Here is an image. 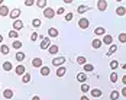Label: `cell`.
Wrapping results in <instances>:
<instances>
[{
    "instance_id": "6da1fadb",
    "label": "cell",
    "mask_w": 126,
    "mask_h": 100,
    "mask_svg": "<svg viewBox=\"0 0 126 100\" xmlns=\"http://www.w3.org/2000/svg\"><path fill=\"white\" fill-rule=\"evenodd\" d=\"M63 64H65V57H57L52 60V65L54 67H61Z\"/></svg>"
},
{
    "instance_id": "7a4b0ae2",
    "label": "cell",
    "mask_w": 126,
    "mask_h": 100,
    "mask_svg": "<svg viewBox=\"0 0 126 100\" xmlns=\"http://www.w3.org/2000/svg\"><path fill=\"white\" fill-rule=\"evenodd\" d=\"M78 26H80L81 29H88V26H90V20H88L87 17H81V19L78 20Z\"/></svg>"
},
{
    "instance_id": "3957f363",
    "label": "cell",
    "mask_w": 126,
    "mask_h": 100,
    "mask_svg": "<svg viewBox=\"0 0 126 100\" xmlns=\"http://www.w3.org/2000/svg\"><path fill=\"white\" fill-rule=\"evenodd\" d=\"M44 16H45L47 19H52V17L55 16L54 9H51V7H45V9H44Z\"/></svg>"
},
{
    "instance_id": "277c9868",
    "label": "cell",
    "mask_w": 126,
    "mask_h": 100,
    "mask_svg": "<svg viewBox=\"0 0 126 100\" xmlns=\"http://www.w3.org/2000/svg\"><path fill=\"white\" fill-rule=\"evenodd\" d=\"M20 9H17V7H16V9H12V10H10V13H9V16H10V17H12L13 20H16V19H19V16H20Z\"/></svg>"
},
{
    "instance_id": "5b68a950",
    "label": "cell",
    "mask_w": 126,
    "mask_h": 100,
    "mask_svg": "<svg viewBox=\"0 0 126 100\" xmlns=\"http://www.w3.org/2000/svg\"><path fill=\"white\" fill-rule=\"evenodd\" d=\"M51 47V39L49 38H44L41 41V50H48Z\"/></svg>"
},
{
    "instance_id": "8992f818",
    "label": "cell",
    "mask_w": 126,
    "mask_h": 100,
    "mask_svg": "<svg viewBox=\"0 0 126 100\" xmlns=\"http://www.w3.org/2000/svg\"><path fill=\"white\" fill-rule=\"evenodd\" d=\"M22 28H23V22H22L20 19H16V20L13 22V31L17 32V31H20Z\"/></svg>"
},
{
    "instance_id": "52a82bcc",
    "label": "cell",
    "mask_w": 126,
    "mask_h": 100,
    "mask_svg": "<svg viewBox=\"0 0 126 100\" xmlns=\"http://www.w3.org/2000/svg\"><path fill=\"white\" fill-rule=\"evenodd\" d=\"M58 35H60V32H58V29H57V28H49V29H48V38H57L58 36Z\"/></svg>"
},
{
    "instance_id": "ba28073f",
    "label": "cell",
    "mask_w": 126,
    "mask_h": 100,
    "mask_svg": "<svg viewBox=\"0 0 126 100\" xmlns=\"http://www.w3.org/2000/svg\"><path fill=\"white\" fill-rule=\"evenodd\" d=\"M97 9H99L100 12H104V10L107 9V1H106V0H99V1H97Z\"/></svg>"
},
{
    "instance_id": "9c48e42d",
    "label": "cell",
    "mask_w": 126,
    "mask_h": 100,
    "mask_svg": "<svg viewBox=\"0 0 126 100\" xmlns=\"http://www.w3.org/2000/svg\"><path fill=\"white\" fill-rule=\"evenodd\" d=\"M88 10H90V6H87V4H80V6L77 7V13H80V15L88 12Z\"/></svg>"
},
{
    "instance_id": "30bf717a",
    "label": "cell",
    "mask_w": 126,
    "mask_h": 100,
    "mask_svg": "<svg viewBox=\"0 0 126 100\" xmlns=\"http://www.w3.org/2000/svg\"><path fill=\"white\" fill-rule=\"evenodd\" d=\"M15 71H16V74H17V75H23V74L26 73V68H25V65L19 64V65L15 68Z\"/></svg>"
},
{
    "instance_id": "8fae6325",
    "label": "cell",
    "mask_w": 126,
    "mask_h": 100,
    "mask_svg": "<svg viewBox=\"0 0 126 100\" xmlns=\"http://www.w3.org/2000/svg\"><path fill=\"white\" fill-rule=\"evenodd\" d=\"M9 13H10V9L6 4H1L0 6V16H7Z\"/></svg>"
},
{
    "instance_id": "7c38bea8",
    "label": "cell",
    "mask_w": 126,
    "mask_h": 100,
    "mask_svg": "<svg viewBox=\"0 0 126 100\" xmlns=\"http://www.w3.org/2000/svg\"><path fill=\"white\" fill-rule=\"evenodd\" d=\"M101 44L112 45V44H113V38H112V35H104V36H103V41H101Z\"/></svg>"
},
{
    "instance_id": "4fadbf2b",
    "label": "cell",
    "mask_w": 126,
    "mask_h": 100,
    "mask_svg": "<svg viewBox=\"0 0 126 100\" xmlns=\"http://www.w3.org/2000/svg\"><path fill=\"white\" fill-rule=\"evenodd\" d=\"M77 81H80L81 84L86 83V81H87V74H86V73H78V74H77Z\"/></svg>"
},
{
    "instance_id": "5bb4252c",
    "label": "cell",
    "mask_w": 126,
    "mask_h": 100,
    "mask_svg": "<svg viewBox=\"0 0 126 100\" xmlns=\"http://www.w3.org/2000/svg\"><path fill=\"white\" fill-rule=\"evenodd\" d=\"M83 70H84V73L87 74V73H93L94 71V65L93 64H84V67H83Z\"/></svg>"
},
{
    "instance_id": "9a60e30c",
    "label": "cell",
    "mask_w": 126,
    "mask_h": 100,
    "mask_svg": "<svg viewBox=\"0 0 126 100\" xmlns=\"http://www.w3.org/2000/svg\"><path fill=\"white\" fill-rule=\"evenodd\" d=\"M101 41L100 39H93V42H91V47L94 48V50H99V48H101Z\"/></svg>"
},
{
    "instance_id": "2e32d148",
    "label": "cell",
    "mask_w": 126,
    "mask_h": 100,
    "mask_svg": "<svg viewBox=\"0 0 126 100\" xmlns=\"http://www.w3.org/2000/svg\"><path fill=\"white\" fill-rule=\"evenodd\" d=\"M90 94H91L93 97H101V94H103V93H101L100 88H93V90L90 91Z\"/></svg>"
},
{
    "instance_id": "e0dca14e",
    "label": "cell",
    "mask_w": 126,
    "mask_h": 100,
    "mask_svg": "<svg viewBox=\"0 0 126 100\" xmlns=\"http://www.w3.org/2000/svg\"><path fill=\"white\" fill-rule=\"evenodd\" d=\"M65 73H67V68L61 65V67H58V70H57V77H64Z\"/></svg>"
},
{
    "instance_id": "ac0fdd59",
    "label": "cell",
    "mask_w": 126,
    "mask_h": 100,
    "mask_svg": "<svg viewBox=\"0 0 126 100\" xmlns=\"http://www.w3.org/2000/svg\"><path fill=\"white\" fill-rule=\"evenodd\" d=\"M32 65L36 67V68H41L42 67V58H33L32 60Z\"/></svg>"
},
{
    "instance_id": "d6986e66",
    "label": "cell",
    "mask_w": 126,
    "mask_h": 100,
    "mask_svg": "<svg viewBox=\"0 0 126 100\" xmlns=\"http://www.w3.org/2000/svg\"><path fill=\"white\" fill-rule=\"evenodd\" d=\"M3 97H4V99H12L13 97V91L10 90V88H6V90L3 91Z\"/></svg>"
},
{
    "instance_id": "ffe728a7",
    "label": "cell",
    "mask_w": 126,
    "mask_h": 100,
    "mask_svg": "<svg viewBox=\"0 0 126 100\" xmlns=\"http://www.w3.org/2000/svg\"><path fill=\"white\" fill-rule=\"evenodd\" d=\"M116 13H117V16H125V15H126L125 6H119V7L116 9Z\"/></svg>"
},
{
    "instance_id": "44dd1931",
    "label": "cell",
    "mask_w": 126,
    "mask_h": 100,
    "mask_svg": "<svg viewBox=\"0 0 126 100\" xmlns=\"http://www.w3.org/2000/svg\"><path fill=\"white\" fill-rule=\"evenodd\" d=\"M120 97V93L117 91V90H112V93H110V100H117Z\"/></svg>"
},
{
    "instance_id": "7402d4cb",
    "label": "cell",
    "mask_w": 126,
    "mask_h": 100,
    "mask_svg": "<svg viewBox=\"0 0 126 100\" xmlns=\"http://www.w3.org/2000/svg\"><path fill=\"white\" fill-rule=\"evenodd\" d=\"M15 58H16V61H17V63H22V61L25 60V54H23V52H20V51H17V54H16V57H15Z\"/></svg>"
},
{
    "instance_id": "603a6c76",
    "label": "cell",
    "mask_w": 126,
    "mask_h": 100,
    "mask_svg": "<svg viewBox=\"0 0 126 100\" xmlns=\"http://www.w3.org/2000/svg\"><path fill=\"white\" fill-rule=\"evenodd\" d=\"M49 73H51L49 67H45V65L41 67V75H49Z\"/></svg>"
},
{
    "instance_id": "cb8c5ba5",
    "label": "cell",
    "mask_w": 126,
    "mask_h": 100,
    "mask_svg": "<svg viewBox=\"0 0 126 100\" xmlns=\"http://www.w3.org/2000/svg\"><path fill=\"white\" fill-rule=\"evenodd\" d=\"M58 50H60V48H58L57 45H51L49 48H48V52H49L51 55H55V54L58 52Z\"/></svg>"
},
{
    "instance_id": "d4e9b609",
    "label": "cell",
    "mask_w": 126,
    "mask_h": 100,
    "mask_svg": "<svg viewBox=\"0 0 126 100\" xmlns=\"http://www.w3.org/2000/svg\"><path fill=\"white\" fill-rule=\"evenodd\" d=\"M0 52H1V54H4V55H9L10 48H9L7 45H1V47H0Z\"/></svg>"
},
{
    "instance_id": "484cf974",
    "label": "cell",
    "mask_w": 126,
    "mask_h": 100,
    "mask_svg": "<svg viewBox=\"0 0 126 100\" xmlns=\"http://www.w3.org/2000/svg\"><path fill=\"white\" fill-rule=\"evenodd\" d=\"M94 35H106V31H104V28H96L94 29Z\"/></svg>"
},
{
    "instance_id": "4316f807",
    "label": "cell",
    "mask_w": 126,
    "mask_h": 100,
    "mask_svg": "<svg viewBox=\"0 0 126 100\" xmlns=\"http://www.w3.org/2000/svg\"><path fill=\"white\" fill-rule=\"evenodd\" d=\"M12 68H13L12 63H9V61H6V63H3V70H4V71H10Z\"/></svg>"
},
{
    "instance_id": "83f0119b",
    "label": "cell",
    "mask_w": 126,
    "mask_h": 100,
    "mask_svg": "<svg viewBox=\"0 0 126 100\" xmlns=\"http://www.w3.org/2000/svg\"><path fill=\"white\" fill-rule=\"evenodd\" d=\"M31 25L33 26V28H39V26L42 25V22H41V19H38V17H35L33 20H32V23Z\"/></svg>"
},
{
    "instance_id": "f1b7e54d",
    "label": "cell",
    "mask_w": 126,
    "mask_h": 100,
    "mask_svg": "<svg viewBox=\"0 0 126 100\" xmlns=\"http://www.w3.org/2000/svg\"><path fill=\"white\" fill-rule=\"evenodd\" d=\"M116 51H117V47H116V45H113V44H112V45H109V51H107V55H112V54H114Z\"/></svg>"
},
{
    "instance_id": "f546056e",
    "label": "cell",
    "mask_w": 126,
    "mask_h": 100,
    "mask_svg": "<svg viewBox=\"0 0 126 100\" xmlns=\"http://www.w3.org/2000/svg\"><path fill=\"white\" fill-rule=\"evenodd\" d=\"M77 63L81 64V65H84V64H87V58L83 57V55H80V57H77Z\"/></svg>"
},
{
    "instance_id": "4dcf8cb0",
    "label": "cell",
    "mask_w": 126,
    "mask_h": 100,
    "mask_svg": "<svg viewBox=\"0 0 126 100\" xmlns=\"http://www.w3.org/2000/svg\"><path fill=\"white\" fill-rule=\"evenodd\" d=\"M36 6L41 7V9H45L47 7V0H38L36 1Z\"/></svg>"
},
{
    "instance_id": "1f68e13d",
    "label": "cell",
    "mask_w": 126,
    "mask_h": 100,
    "mask_svg": "<svg viewBox=\"0 0 126 100\" xmlns=\"http://www.w3.org/2000/svg\"><path fill=\"white\" fill-rule=\"evenodd\" d=\"M22 81H23L25 84H28V83L31 81V74H28V73H25V74L22 75Z\"/></svg>"
},
{
    "instance_id": "d6a6232c",
    "label": "cell",
    "mask_w": 126,
    "mask_h": 100,
    "mask_svg": "<svg viewBox=\"0 0 126 100\" xmlns=\"http://www.w3.org/2000/svg\"><path fill=\"white\" fill-rule=\"evenodd\" d=\"M12 47L15 50H20V48H22V42H20V41H13Z\"/></svg>"
},
{
    "instance_id": "836d02e7",
    "label": "cell",
    "mask_w": 126,
    "mask_h": 100,
    "mask_svg": "<svg viewBox=\"0 0 126 100\" xmlns=\"http://www.w3.org/2000/svg\"><path fill=\"white\" fill-rule=\"evenodd\" d=\"M7 36H9V38H13V39H16V38L19 36V32H16V31H10V32L7 33Z\"/></svg>"
},
{
    "instance_id": "e575fe53",
    "label": "cell",
    "mask_w": 126,
    "mask_h": 100,
    "mask_svg": "<svg viewBox=\"0 0 126 100\" xmlns=\"http://www.w3.org/2000/svg\"><path fill=\"white\" fill-rule=\"evenodd\" d=\"M88 90H90V86H88L87 83H83V84H81V91H83V93H87Z\"/></svg>"
},
{
    "instance_id": "d590c367",
    "label": "cell",
    "mask_w": 126,
    "mask_h": 100,
    "mask_svg": "<svg viewBox=\"0 0 126 100\" xmlns=\"http://www.w3.org/2000/svg\"><path fill=\"white\" fill-rule=\"evenodd\" d=\"M117 67H119V63H117L116 60H112V61H110V68H112V70H116Z\"/></svg>"
},
{
    "instance_id": "8d00e7d4",
    "label": "cell",
    "mask_w": 126,
    "mask_h": 100,
    "mask_svg": "<svg viewBox=\"0 0 126 100\" xmlns=\"http://www.w3.org/2000/svg\"><path fill=\"white\" fill-rule=\"evenodd\" d=\"M38 38H39V33H38V32H32V33H31V41H32V42H35Z\"/></svg>"
},
{
    "instance_id": "74e56055",
    "label": "cell",
    "mask_w": 126,
    "mask_h": 100,
    "mask_svg": "<svg viewBox=\"0 0 126 100\" xmlns=\"http://www.w3.org/2000/svg\"><path fill=\"white\" fill-rule=\"evenodd\" d=\"M110 81H112V83H116V81H117V74H116L114 71L110 74Z\"/></svg>"
},
{
    "instance_id": "f35d334b",
    "label": "cell",
    "mask_w": 126,
    "mask_h": 100,
    "mask_svg": "<svg viewBox=\"0 0 126 100\" xmlns=\"http://www.w3.org/2000/svg\"><path fill=\"white\" fill-rule=\"evenodd\" d=\"M119 41H120V42H122V44H125V42H126V33H125V32H123V33H120V35H119Z\"/></svg>"
},
{
    "instance_id": "ab89813d",
    "label": "cell",
    "mask_w": 126,
    "mask_h": 100,
    "mask_svg": "<svg viewBox=\"0 0 126 100\" xmlns=\"http://www.w3.org/2000/svg\"><path fill=\"white\" fill-rule=\"evenodd\" d=\"M64 13H65V9H64V7H58L57 12H55V15H64Z\"/></svg>"
},
{
    "instance_id": "60d3db41",
    "label": "cell",
    "mask_w": 126,
    "mask_h": 100,
    "mask_svg": "<svg viewBox=\"0 0 126 100\" xmlns=\"http://www.w3.org/2000/svg\"><path fill=\"white\" fill-rule=\"evenodd\" d=\"M73 16H74V15H73L71 12H70V13H67V15H65V20H67V22H70V20L73 19Z\"/></svg>"
},
{
    "instance_id": "b9f144b4",
    "label": "cell",
    "mask_w": 126,
    "mask_h": 100,
    "mask_svg": "<svg viewBox=\"0 0 126 100\" xmlns=\"http://www.w3.org/2000/svg\"><path fill=\"white\" fill-rule=\"evenodd\" d=\"M33 4H35L33 0H26L25 1V6H28V7H31V6H33Z\"/></svg>"
},
{
    "instance_id": "7bdbcfd3",
    "label": "cell",
    "mask_w": 126,
    "mask_h": 100,
    "mask_svg": "<svg viewBox=\"0 0 126 100\" xmlns=\"http://www.w3.org/2000/svg\"><path fill=\"white\" fill-rule=\"evenodd\" d=\"M120 94H123V97L126 96V87H123V88H122V93H120Z\"/></svg>"
},
{
    "instance_id": "ee69618b",
    "label": "cell",
    "mask_w": 126,
    "mask_h": 100,
    "mask_svg": "<svg viewBox=\"0 0 126 100\" xmlns=\"http://www.w3.org/2000/svg\"><path fill=\"white\" fill-rule=\"evenodd\" d=\"M32 100H41V97H39V96H33V97H32Z\"/></svg>"
},
{
    "instance_id": "f6af8a7d",
    "label": "cell",
    "mask_w": 126,
    "mask_h": 100,
    "mask_svg": "<svg viewBox=\"0 0 126 100\" xmlns=\"http://www.w3.org/2000/svg\"><path fill=\"white\" fill-rule=\"evenodd\" d=\"M80 100H90V99H88L87 96H81V99H80Z\"/></svg>"
},
{
    "instance_id": "bcb514c9",
    "label": "cell",
    "mask_w": 126,
    "mask_h": 100,
    "mask_svg": "<svg viewBox=\"0 0 126 100\" xmlns=\"http://www.w3.org/2000/svg\"><path fill=\"white\" fill-rule=\"evenodd\" d=\"M1 42H3V36H1V35H0V44H1Z\"/></svg>"
},
{
    "instance_id": "7dc6e473",
    "label": "cell",
    "mask_w": 126,
    "mask_h": 100,
    "mask_svg": "<svg viewBox=\"0 0 126 100\" xmlns=\"http://www.w3.org/2000/svg\"><path fill=\"white\" fill-rule=\"evenodd\" d=\"M1 4H3V0H0V6H1Z\"/></svg>"
}]
</instances>
